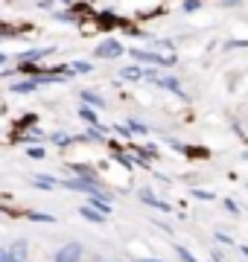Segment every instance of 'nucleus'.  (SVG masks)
<instances>
[{
    "label": "nucleus",
    "mask_w": 248,
    "mask_h": 262,
    "mask_svg": "<svg viewBox=\"0 0 248 262\" xmlns=\"http://www.w3.org/2000/svg\"><path fill=\"white\" fill-rule=\"evenodd\" d=\"M132 53V58L134 61H143V64H155V67H172L175 64V56H158V53H149V50H140V47H134V50H129Z\"/></svg>",
    "instance_id": "obj_1"
},
{
    "label": "nucleus",
    "mask_w": 248,
    "mask_h": 262,
    "mask_svg": "<svg viewBox=\"0 0 248 262\" xmlns=\"http://www.w3.org/2000/svg\"><path fill=\"white\" fill-rule=\"evenodd\" d=\"M82 253H85L82 242H67V245H61V248L56 251V262H79L82 259Z\"/></svg>",
    "instance_id": "obj_2"
},
{
    "label": "nucleus",
    "mask_w": 248,
    "mask_h": 262,
    "mask_svg": "<svg viewBox=\"0 0 248 262\" xmlns=\"http://www.w3.org/2000/svg\"><path fill=\"white\" fill-rule=\"evenodd\" d=\"M126 53V47L120 41H102L99 47H96V58H120Z\"/></svg>",
    "instance_id": "obj_3"
},
{
    "label": "nucleus",
    "mask_w": 248,
    "mask_h": 262,
    "mask_svg": "<svg viewBox=\"0 0 248 262\" xmlns=\"http://www.w3.org/2000/svg\"><path fill=\"white\" fill-rule=\"evenodd\" d=\"M155 84H161V88H167L170 94H175V96H181V99H187V94H184L181 82H178V79H172V76H158V82H155Z\"/></svg>",
    "instance_id": "obj_4"
},
{
    "label": "nucleus",
    "mask_w": 248,
    "mask_h": 262,
    "mask_svg": "<svg viewBox=\"0 0 248 262\" xmlns=\"http://www.w3.org/2000/svg\"><path fill=\"white\" fill-rule=\"evenodd\" d=\"M140 201H143V204H149V207H155V210H163V213L170 210V204H167V201H161V198H155V192H152V189H140Z\"/></svg>",
    "instance_id": "obj_5"
},
{
    "label": "nucleus",
    "mask_w": 248,
    "mask_h": 262,
    "mask_svg": "<svg viewBox=\"0 0 248 262\" xmlns=\"http://www.w3.org/2000/svg\"><path fill=\"white\" fill-rule=\"evenodd\" d=\"M79 215H82V219H88V222H96V225H102L105 219H108L105 213H99V210H96V207H91V204L79 207Z\"/></svg>",
    "instance_id": "obj_6"
},
{
    "label": "nucleus",
    "mask_w": 248,
    "mask_h": 262,
    "mask_svg": "<svg viewBox=\"0 0 248 262\" xmlns=\"http://www.w3.org/2000/svg\"><path fill=\"white\" fill-rule=\"evenodd\" d=\"M50 53H53V50L50 47H38V50H27V53H20V61H41V58L44 56H50Z\"/></svg>",
    "instance_id": "obj_7"
},
{
    "label": "nucleus",
    "mask_w": 248,
    "mask_h": 262,
    "mask_svg": "<svg viewBox=\"0 0 248 262\" xmlns=\"http://www.w3.org/2000/svg\"><path fill=\"white\" fill-rule=\"evenodd\" d=\"M9 256H12V262H27V242L18 239V242L9 248Z\"/></svg>",
    "instance_id": "obj_8"
},
{
    "label": "nucleus",
    "mask_w": 248,
    "mask_h": 262,
    "mask_svg": "<svg viewBox=\"0 0 248 262\" xmlns=\"http://www.w3.org/2000/svg\"><path fill=\"white\" fill-rule=\"evenodd\" d=\"M79 117H82V120L88 122V125H99V117H96V111L94 108H91V105H82V108H79Z\"/></svg>",
    "instance_id": "obj_9"
},
{
    "label": "nucleus",
    "mask_w": 248,
    "mask_h": 262,
    "mask_svg": "<svg viewBox=\"0 0 248 262\" xmlns=\"http://www.w3.org/2000/svg\"><path fill=\"white\" fill-rule=\"evenodd\" d=\"M79 96H82V102L94 105V108H102V105H105V99H102V96H99V94H94V91H82V94H79Z\"/></svg>",
    "instance_id": "obj_10"
},
{
    "label": "nucleus",
    "mask_w": 248,
    "mask_h": 262,
    "mask_svg": "<svg viewBox=\"0 0 248 262\" xmlns=\"http://www.w3.org/2000/svg\"><path fill=\"white\" fill-rule=\"evenodd\" d=\"M32 184H35V187H41V189H56L58 187V181L53 178V175H38Z\"/></svg>",
    "instance_id": "obj_11"
},
{
    "label": "nucleus",
    "mask_w": 248,
    "mask_h": 262,
    "mask_svg": "<svg viewBox=\"0 0 248 262\" xmlns=\"http://www.w3.org/2000/svg\"><path fill=\"white\" fill-rule=\"evenodd\" d=\"M120 76H123V79H143V70H140V67L137 64H132V67H123V70H120Z\"/></svg>",
    "instance_id": "obj_12"
},
{
    "label": "nucleus",
    "mask_w": 248,
    "mask_h": 262,
    "mask_svg": "<svg viewBox=\"0 0 248 262\" xmlns=\"http://www.w3.org/2000/svg\"><path fill=\"white\" fill-rule=\"evenodd\" d=\"M50 140L56 143V146H67V143H73V137H67V134H61V131H56V134H50Z\"/></svg>",
    "instance_id": "obj_13"
},
{
    "label": "nucleus",
    "mask_w": 248,
    "mask_h": 262,
    "mask_svg": "<svg viewBox=\"0 0 248 262\" xmlns=\"http://www.w3.org/2000/svg\"><path fill=\"white\" fill-rule=\"evenodd\" d=\"M73 73H91V70H94V64H88V61H73Z\"/></svg>",
    "instance_id": "obj_14"
},
{
    "label": "nucleus",
    "mask_w": 248,
    "mask_h": 262,
    "mask_svg": "<svg viewBox=\"0 0 248 262\" xmlns=\"http://www.w3.org/2000/svg\"><path fill=\"white\" fill-rule=\"evenodd\" d=\"M27 155L32 160H41V158H44V149H41V146H32V149H27Z\"/></svg>",
    "instance_id": "obj_15"
},
{
    "label": "nucleus",
    "mask_w": 248,
    "mask_h": 262,
    "mask_svg": "<svg viewBox=\"0 0 248 262\" xmlns=\"http://www.w3.org/2000/svg\"><path fill=\"white\" fill-rule=\"evenodd\" d=\"M201 9V0H184V12H196Z\"/></svg>",
    "instance_id": "obj_16"
},
{
    "label": "nucleus",
    "mask_w": 248,
    "mask_h": 262,
    "mask_svg": "<svg viewBox=\"0 0 248 262\" xmlns=\"http://www.w3.org/2000/svg\"><path fill=\"white\" fill-rule=\"evenodd\" d=\"M193 195L201 198V201H213V192H208V189H193Z\"/></svg>",
    "instance_id": "obj_17"
},
{
    "label": "nucleus",
    "mask_w": 248,
    "mask_h": 262,
    "mask_svg": "<svg viewBox=\"0 0 248 262\" xmlns=\"http://www.w3.org/2000/svg\"><path fill=\"white\" fill-rule=\"evenodd\" d=\"M175 253H178V256H181L184 262H196V259H193V253L187 251V248H175Z\"/></svg>",
    "instance_id": "obj_18"
},
{
    "label": "nucleus",
    "mask_w": 248,
    "mask_h": 262,
    "mask_svg": "<svg viewBox=\"0 0 248 262\" xmlns=\"http://www.w3.org/2000/svg\"><path fill=\"white\" fill-rule=\"evenodd\" d=\"M225 210H228V213H239V204L234 198H225Z\"/></svg>",
    "instance_id": "obj_19"
},
{
    "label": "nucleus",
    "mask_w": 248,
    "mask_h": 262,
    "mask_svg": "<svg viewBox=\"0 0 248 262\" xmlns=\"http://www.w3.org/2000/svg\"><path fill=\"white\" fill-rule=\"evenodd\" d=\"M32 222H53V215H44V213H29Z\"/></svg>",
    "instance_id": "obj_20"
},
{
    "label": "nucleus",
    "mask_w": 248,
    "mask_h": 262,
    "mask_svg": "<svg viewBox=\"0 0 248 262\" xmlns=\"http://www.w3.org/2000/svg\"><path fill=\"white\" fill-rule=\"evenodd\" d=\"M129 131H143V134H146V125H143V122H129Z\"/></svg>",
    "instance_id": "obj_21"
},
{
    "label": "nucleus",
    "mask_w": 248,
    "mask_h": 262,
    "mask_svg": "<svg viewBox=\"0 0 248 262\" xmlns=\"http://www.w3.org/2000/svg\"><path fill=\"white\" fill-rule=\"evenodd\" d=\"M0 262H12V256H9V248H0Z\"/></svg>",
    "instance_id": "obj_22"
},
{
    "label": "nucleus",
    "mask_w": 248,
    "mask_h": 262,
    "mask_svg": "<svg viewBox=\"0 0 248 262\" xmlns=\"http://www.w3.org/2000/svg\"><path fill=\"white\" fill-rule=\"evenodd\" d=\"M134 262H161V259H134Z\"/></svg>",
    "instance_id": "obj_23"
},
{
    "label": "nucleus",
    "mask_w": 248,
    "mask_h": 262,
    "mask_svg": "<svg viewBox=\"0 0 248 262\" xmlns=\"http://www.w3.org/2000/svg\"><path fill=\"white\" fill-rule=\"evenodd\" d=\"M3 61H6V56H3V53H0V64H3Z\"/></svg>",
    "instance_id": "obj_24"
},
{
    "label": "nucleus",
    "mask_w": 248,
    "mask_h": 262,
    "mask_svg": "<svg viewBox=\"0 0 248 262\" xmlns=\"http://www.w3.org/2000/svg\"><path fill=\"white\" fill-rule=\"evenodd\" d=\"M242 253H245V256H248V248H242Z\"/></svg>",
    "instance_id": "obj_25"
},
{
    "label": "nucleus",
    "mask_w": 248,
    "mask_h": 262,
    "mask_svg": "<svg viewBox=\"0 0 248 262\" xmlns=\"http://www.w3.org/2000/svg\"><path fill=\"white\" fill-rule=\"evenodd\" d=\"M242 158H245V160H248V151H245V155H242Z\"/></svg>",
    "instance_id": "obj_26"
},
{
    "label": "nucleus",
    "mask_w": 248,
    "mask_h": 262,
    "mask_svg": "<svg viewBox=\"0 0 248 262\" xmlns=\"http://www.w3.org/2000/svg\"><path fill=\"white\" fill-rule=\"evenodd\" d=\"M102 262H108V259H102Z\"/></svg>",
    "instance_id": "obj_27"
}]
</instances>
